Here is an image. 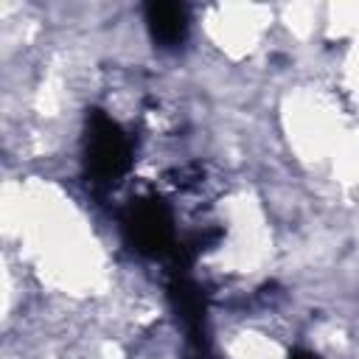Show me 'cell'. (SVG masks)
<instances>
[{"instance_id":"obj_1","label":"cell","mask_w":359,"mask_h":359,"mask_svg":"<svg viewBox=\"0 0 359 359\" xmlns=\"http://www.w3.org/2000/svg\"><path fill=\"white\" fill-rule=\"evenodd\" d=\"M129 163V146L115 121L93 115L87 137V168L98 182L115 180Z\"/></svg>"},{"instance_id":"obj_3","label":"cell","mask_w":359,"mask_h":359,"mask_svg":"<svg viewBox=\"0 0 359 359\" xmlns=\"http://www.w3.org/2000/svg\"><path fill=\"white\" fill-rule=\"evenodd\" d=\"M146 25L160 45H180L188 34V11L180 3H151L146 6Z\"/></svg>"},{"instance_id":"obj_4","label":"cell","mask_w":359,"mask_h":359,"mask_svg":"<svg viewBox=\"0 0 359 359\" xmlns=\"http://www.w3.org/2000/svg\"><path fill=\"white\" fill-rule=\"evenodd\" d=\"M294 359H320V356H314V353H297Z\"/></svg>"},{"instance_id":"obj_2","label":"cell","mask_w":359,"mask_h":359,"mask_svg":"<svg viewBox=\"0 0 359 359\" xmlns=\"http://www.w3.org/2000/svg\"><path fill=\"white\" fill-rule=\"evenodd\" d=\"M123 224H126L129 241L146 255H160L171 247V216L154 199H143L132 205Z\"/></svg>"}]
</instances>
